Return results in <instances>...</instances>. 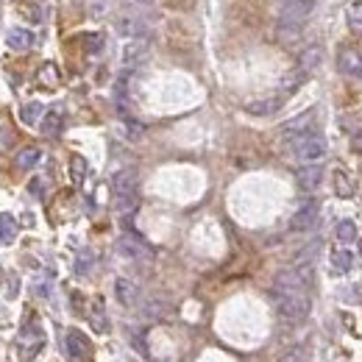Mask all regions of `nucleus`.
<instances>
[{"instance_id": "1", "label": "nucleus", "mask_w": 362, "mask_h": 362, "mask_svg": "<svg viewBox=\"0 0 362 362\" xmlns=\"http://www.w3.org/2000/svg\"><path fill=\"white\" fill-rule=\"evenodd\" d=\"M273 304H276V312L290 323H299L310 315L307 293H284V290H273Z\"/></svg>"}, {"instance_id": "2", "label": "nucleus", "mask_w": 362, "mask_h": 362, "mask_svg": "<svg viewBox=\"0 0 362 362\" xmlns=\"http://www.w3.org/2000/svg\"><path fill=\"white\" fill-rule=\"evenodd\" d=\"M112 190H114L117 212L128 214L137 209V173L134 170H117L112 179Z\"/></svg>"}, {"instance_id": "3", "label": "nucleus", "mask_w": 362, "mask_h": 362, "mask_svg": "<svg viewBox=\"0 0 362 362\" xmlns=\"http://www.w3.org/2000/svg\"><path fill=\"white\" fill-rule=\"evenodd\" d=\"M290 148H293V154H296L299 162L312 165V162H321L326 157V139L321 134L307 131V134H301L296 139H290Z\"/></svg>"}, {"instance_id": "4", "label": "nucleus", "mask_w": 362, "mask_h": 362, "mask_svg": "<svg viewBox=\"0 0 362 362\" xmlns=\"http://www.w3.org/2000/svg\"><path fill=\"white\" fill-rule=\"evenodd\" d=\"M64 345H67V359L70 362H92L95 351H92V343H90V337L84 332H79V329L67 332Z\"/></svg>"}, {"instance_id": "5", "label": "nucleus", "mask_w": 362, "mask_h": 362, "mask_svg": "<svg viewBox=\"0 0 362 362\" xmlns=\"http://www.w3.org/2000/svg\"><path fill=\"white\" fill-rule=\"evenodd\" d=\"M17 345H20V354H23V359H31V356H37V354L45 348V332L39 329V323H34V326H26V329H23V334H20V340H17Z\"/></svg>"}, {"instance_id": "6", "label": "nucleus", "mask_w": 362, "mask_h": 362, "mask_svg": "<svg viewBox=\"0 0 362 362\" xmlns=\"http://www.w3.org/2000/svg\"><path fill=\"white\" fill-rule=\"evenodd\" d=\"M318 201L315 198H310V201H304L301 206H299V212L293 214V221H290V229L293 232H310L315 223H318Z\"/></svg>"}, {"instance_id": "7", "label": "nucleus", "mask_w": 362, "mask_h": 362, "mask_svg": "<svg viewBox=\"0 0 362 362\" xmlns=\"http://www.w3.org/2000/svg\"><path fill=\"white\" fill-rule=\"evenodd\" d=\"M312 6H315V0H293V3H287L279 23H290V26H301L307 23V17L312 14Z\"/></svg>"}, {"instance_id": "8", "label": "nucleus", "mask_w": 362, "mask_h": 362, "mask_svg": "<svg viewBox=\"0 0 362 362\" xmlns=\"http://www.w3.org/2000/svg\"><path fill=\"white\" fill-rule=\"evenodd\" d=\"M145 59H148V42H145V39H128V42L123 45V56H120L123 67L134 70V67H139Z\"/></svg>"}, {"instance_id": "9", "label": "nucleus", "mask_w": 362, "mask_h": 362, "mask_svg": "<svg viewBox=\"0 0 362 362\" xmlns=\"http://www.w3.org/2000/svg\"><path fill=\"white\" fill-rule=\"evenodd\" d=\"M117 254L125 257V259H148V257H151V248L145 245L139 237H134V234H123V237L117 240Z\"/></svg>"}, {"instance_id": "10", "label": "nucleus", "mask_w": 362, "mask_h": 362, "mask_svg": "<svg viewBox=\"0 0 362 362\" xmlns=\"http://www.w3.org/2000/svg\"><path fill=\"white\" fill-rule=\"evenodd\" d=\"M337 67H340L343 76H348V79H362V56L356 50H340Z\"/></svg>"}, {"instance_id": "11", "label": "nucleus", "mask_w": 362, "mask_h": 362, "mask_svg": "<svg viewBox=\"0 0 362 362\" xmlns=\"http://www.w3.org/2000/svg\"><path fill=\"white\" fill-rule=\"evenodd\" d=\"M114 296H117V301L123 304V307H134L137 304V299H139V287L131 281V279H117L114 281Z\"/></svg>"}, {"instance_id": "12", "label": "nucleus", "mask_w": 362, "mask_h": 362, "mask_svg": "<svg viewBox=\"0 0 362 362\" xmlns=\"http://www.w3.org/2000/svg\"><path fill=\"white\" fill-rule=\"evenodd\" d=\"M321 181H323V170L318 168V162L304 165V168L299 170V187H301V190L312 192V190H318V187H321Z\"/></svg>"}, {"instance_id": "13", "label": "nucleus", "mask_w": 362, "mask_h": 362, "mask_svg": "<svg viewBox=\"0 0 362 362\" xmlns=\"http://www.w3.org/2000/svg\"><path fill=\"white\" fill-rule=\"evenodd\" d=\"M6 45L12 50H28V48H34V31L31 28H12L6 34Z\"/></svg>"}, {"instance_id": "14", "label": "nucleus", "mask_w": 362, "mask_h": 362, "mask_svg": "<svg viewBox=\"0 0 362 362\" xmlns=\"http://www.w3.org/2000/svg\"><path fill=\"white\" fill-rule=\"evenodd\" d=\"M42 159V151L37 148V145H31V148H23L17 157H14V168L17 170H34Z\"/></svg>"}, {"instance_id": "15", "label": "nucleus", "mask_w": 362, "mask_h": 362, "mask_svg": "<svg viewBox=\"0 0 362 362\" xmlns=\"http://www.w3.org/2000/svg\"><path fill=\"white\" fill-rule=\"evenodd\" d=\"M329 265H332L334 273H348V270L354 268V251H348V248H337V251H332Z\"/></svg>"}, {"instance_id": "16", "label": "nucleus", "mask_w": 362, "mask_h": 362, "mask_svg": "<svg viewBox=\"0 0 362 362\" xmlns=\"http://www.w3.org/2000/svg\"><path fill=\"white\" fill-rule=\"evenodd\" d=\"M42 134L45 137H56V134H61V128H64V114L59 112V109H53V112H48V114H42Z\"/></svg>"}, {"instance_id": "17", "label": "nucleus", "mask_w": 362, "mask_h": 362, "mask_svg": "<svg viewBox=\"0 0 362 362\" xmlns=\"http://www.w3.org/2000/svg\"><path fill=\"white\" fill-rule=\"evenodd\" d=\"M117 31H120L123 37H128V39H142L148 28H145L139 20H134V17H120V20H117Z\"/></svg>"}, {"instance_id": "18", "label": "nucleus", "mask_w": 362, "mask_h": 362, "mask_svg": "<svg viewBox=\"0 0 362 362\" xmlns=\"http://www.w3.org/2000/svg\"><path fill=\"white\" fill-rule=\"evenodd\" d=\"M281 103H284L281 98L254 101V103H248V106H245V112H248V114H259V117H262V114H273V112H279V109H281Z\"/></svg>"}, {"instance_id": "19", "label": "nucleus", "mask_w": 362, "mask_h": 362, "mask_svg": "<svg viewBox=\"0 0 362 362\" xmlns=\"http://www.w3.org/2000/svg\"><path fill=\"white\" fill-rule=\"evenodd\" d=\"M17 237V221L12 214H0V245H9Z\"/></svg>"}, {"instance_id": "20", "label": "nucleus", "mask_w": 362, "mask_h": 362, "mask_svg": "<svg viewBox=\"0 0 362 362\" xmlns=\"http://www.w3.org/2000/svg\"><path fill=\"white\" fill-rule=\"evenodd\" d=\"M42 114H45V106H42L39 101H28V103L20 109V120H23L26 125L39 123V120H42Z\"/></svg>"}, {"instance_id": "21", "label": "nucleus", "mask_w": 362, "mask_h": 362, "mask_svg": "<svg viewBox=\"0 0 362 362\" xmlns=\"http://www.w3.org/2000/svg\"><path fill=\"white\" fill-rule=\"evenodd\" d=\"M321 61H323V48L321 45H310L301 53V70H315Z\"/></svg>"}, {"instance_id": "22", "label": "nucleus", "mask_w": 362, "mask_h": 362, "mask_svg": "<svg viewBox=\"0 0 362 362\" xmlns=\"http://www.w3.org/2000/svg\"><path fill=\"white\" fill-rule=\"evenodd\" d=\"M334 192L340 198H351L354 195V181L343 173V170H334Z\"/></svg>"}, {"instance_id": "23", "label": "nucleus", "mask_w": 362, "mask_h": 362, "mask_svg": "<svg viewBox=\"0 0 362 362\" xmlns=\"http://www.w3.org/2000/svg\"><path fill=\"white\" fill-rule=\"evenodd\" d=\"M345 20H348V28L351 31H362V0H354V3L348 6V12H345Z\"/></svg>"}, {"instance_id": "24", "label": "nucleus", "mask_w": 362, "mask_h": 362, "mask_svg": "<svg viewBox=\"0 0 362 362\" xmlns=\"http://www.w3.org/2000/svg\"><path fill=\"white\" fill-rule=\"evenodd\" d=\"M334 234H337V240H340L343 245L354 243V240H356V226H354V221H340L337 229H334Z\"/></svg>"}, {"instance_id": "25", "label": "nucleus", "mask_w": 362, "mask_h": 362, "mask_svg": "<svg viewBox=\"0 0 362 362\" xmlns=\"http://www.w3.org/2000/svg\"><path fill=\"white\" fill-rule=\"evenodd\" d=\"M90 321H92V326H95L98 332H109V318H106V312H103V301H95V304H92Z\"/></svg>"}, {"instance_id": "26", "label": "nucleus", "mask_w": 362, "mask_h": 362, "mask_svg": "<svg viewBox=\"0 0 362 362\" xmlns=\"http://www.w3.org/2000/svg\"><path fill=\"white\" fill-rule=\"evenodd\" d=\"M276 34L281 42H296L301 37V26H290V23H279L276 26Z\"/></svg>"}, {"instance_id": "27", "label": "nucleus", "mask_w": 362, "mask_h": 362, "mask_svg": "<svg viewBox=\"0 0 362 362\" xmlns=\"http://www.w3.org/2000/svg\"><path fill=\"white\" fill-rule=\"evenodd\" d=\"M92 262H95L92 251H90V248H84V251L79 254V259H76V273H79V276H87V273L92 270Z\"/></svg>"}, {"instance_id": "28", "label": "nucleus", "mask_w": 362, "mask_h": 362, "mask_svg": "<svg viewBox=\"0 0 362 362\" xmlns=\"http://www.w3.org/2000/svg\"><path fill=\"white\" fill-rule=\"evenodd\" d=\"M12 145H14V131L6 123H0V154H9Z\"/></svg>"}, {"instance_id": "29", "label": "nucleus", "mask_w": 362, "mask_h": 362, "mask_svg": "<svg viewBox=\"0 0 362 362\" xmlns=\"http://www.w3.org/2000/svg\"><path fill=\"white\" fill-rule=\"evenodd\" d=\"M39 79H45V87H56V84H59V70H56L53 64H42Z\"/></svg>"}, {"instance_id": "30", "label": "nucleus", "mask_w": 362, "mask_h": 362, "mask_svg": "<svg viewBox=\"0 0 362 362\" xmlns=\"http://www.w3.org/2000/svg\"><path fill=\"white\" fill-rule=\"evenodd\" d=\"M84 45H87V53H101L103 50V34H87V39H84Z\"/></svg>"}, {"instance_id": "31", "label": "nucleus", "mask_w": 362, "mask_h": 362, "mask_svg": "<svg viewBox=\"0 0 362 362\" xmlns=\"http://www.w3.org/2000/svg\"><path fill=\"white\" fill-rule=\"evenodd\" d=\"M84 176H87V159L72 157V179H76V181H84Z\"/></svg>"}, {"instance_id": "32", "label": "nucleus", "mask_w": 362, "mask_h": 362, "mask_svg": "<svg viewBox=\"0 0 362 362\" xmlns=\"http://www.w3.org/2000/svg\"><path fill=\"white\" fill-rule=\"evenodd\" d=\"M304 76H307V70H299V72H293V76H287L284 90H287V92H293L296 87H301V84H304Z\"/></svg>"}, {"instance_id": "33", "label": "nucleus", "mask_w": 362, "mask_h": 362, "mask_svg": "<svg viewBox=\"0 0 362 362\" xmlns=\"http://www.w3.org/2000/svg\"><path fill=\"white\" fill-rule=\"evenodd\" d=\"M125 128H128V137H131V139H139L142 128H139V123H137V120H128V123H125Z\"/></svg>"}, {"instance_id": "34", "label": "nucleus", "mask_w": 362, "mask_h": 362, "mask_svg": "<svg viewBox=\"0 0 362 362\" xmlns=\"http://www.w3.org/2000/svg\"><path fill=\"white\" fill-rule=\"evenodd\" d=\"M351 148H354L356 154H362V125H359V131H354V139H351Z\"/></svg>"}, {"instance_id": "35", "label": "nucleus", "mask_w": 362, "mask_h": 362, "mask_svg": "<svg viewBox=\"0 0 362 362\" xmlns=\"http://www.w3.org/2000/svg\"><path fill=\"white\" fill-rule=\"evenodd\" d=\"M28 192H31L34 198H42V181H39V179H34V181L28 184Z\"/></svg>"}, {"instance_id": "36", "label": "nucleus", "mask_w": 362, "mask_h": 362, "mask_svg": "<svg viewBox=\"0 0 362 362\" xmlns=\"http://www.w3.org/2000/svg\"><path fill=\"white\" fill-rule=\"evenodd\" d=\"M128 3H134V6H145V9H151V6H154V0H128Z\"/></svg>"}, {"instance_id": "37", "label": "nucleus", "mask_w": 362, "mask_h": 362, "mask_svg": "<svg viewBox=\"0 0 362 362\" xmlns=\"http://www.w3.org/2000/svg\"><path fill=\"white\" fill-rule=\"evenodd\" d=\"M279 3H281V6H287V3H293V0H279Z\"/></svg>"}]
</instances>
